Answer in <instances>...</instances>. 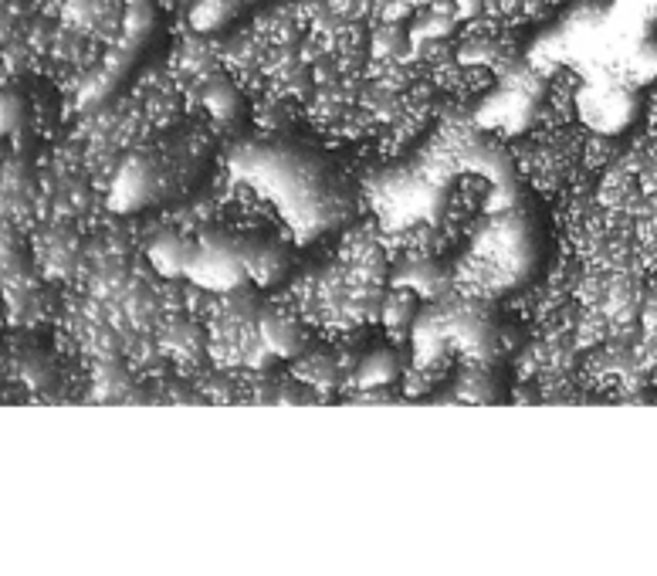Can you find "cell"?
<instances>
[{
  "label": "cell",
  "instance_id": "obj_2",
  "mask_svg": "<svg viewBox=\"0 0 657 576\" xmlns=\"http://www.w3.org/2000/svg\"><path fill=\"white\" fill-rule=\"evenodd\" d=\"M404 377H407V360L397 346H370L363 349V356L349 370V387L366 394V390H387Z\"/></svg>",
  "mask_w": 657,
  "mask_h": 576
},
{
  "label": "cell",
  "instance_id": "obj_3",
  "mask_svg": "<svg viewBox=\"0 0 657 576\" xmlns=\"http://www.w3.org/2000/svg\"><path fill=\"white\" fill-rule=\"evenodd\" d=\"M420 319V295L407 285H390L380 305V322L390 333H407Z\"/></svg>",
  "mask_w": 657,
  "mask_h": 576
},
{
  "label": "cell",
  "instance_id": "obj_1",
  "mask_svg": "<svg viewBox=\"0 0 657 576\" xmlns=\"http://www.w3.org/2000/svg\"><path fill=\"white\" fill-rule=\"evenodd\" d=\"M292 377L312 387L315 394H332V390L349 387V370L343 363L339 346H305L299 356L292 360Z\"/></svg>",
  "mask_w": 657,
  "mask_h": 576
},
{
  "label": "cell",
  "instance_id": "obj_4",
  "mask_svg": "<svg viewBox=\"0 0 657 576\" xmlns=\"http://www.w3.org/2000/svg\"><path fill=\"white\" fill-rule=\"evenodd\" d=\"M651 41H654V45H657V24H654V34H651Z\"/></svg>",
  "mask_w": 657,
  "mask_h": 576
}]
</instances>
